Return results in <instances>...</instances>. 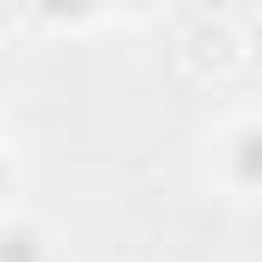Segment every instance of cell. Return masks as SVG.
Segmentation results:
<instances>
[{
  "label": "cell",
  "instance_id": "6da1fadb",
  "mask_svg": "<svg viewBox=\"0 0 262 262\" xmlns=\"http://www.w3.org/2000/svg\"><path fill=\"white\" fill-rule=\"evenodd\" d=\"M226 171L238 189H262V122H244L226 140Z\"/></svg>",
  "mask_w": 262,
  "mask_h": 262
},
{
  "label": "cell",
  "instance_id": "7a4b0ae2",
  "mask_svg": "<svg viewBox=\"0 0 262 262\" xmlns=\"http://www.w3.org/2000/svg\"><path fill=\"white\" fill-rule=\"evenodd\" d=\"M0 262H43V238L31 226H0Z\"/></svg>",
  "mask_w": 262,
  "mask_h": 262
},
{
  "label": "cell",
  "instance_id": "3957f363",
  "mask_svg": "<svg viewBox=\"0 0 262 262\" xmlns=\"http://www.w3.org/2000/svg\"><path fill=\"white\" fill-rule=\"evenodd\" d=\"M37 6H43L49 18H92L104 0H37Z\"/></svg>",
  "mask_w": 262,
  "mask_h": 262
},
{
  "label": "cell",
  "instance_id": "277c9868",
  "mask_svg": "<svg viewBox=\"0 0 262 262\" xmlns=\"http://www.w3.org/2000/svg\"><path fill=\"white\" fill-rule=\"evenodd\" d=\"M6 183H12V177H6V165H0V195H6Z\"/></svg>",
  "mask_w": 262,
  "mask_h": 262
},
{
  "label": "cell",
  "instance_id": "5b68a950",
  "mask_svg": "<svg viewBox=\"0 0 262 262\" xmlns=\"http://www.w3.org/2000/svg\"><path fill=\"white\" fill-rule=\"evenodd\" d=\"M122 6H152V0H122Z\"/></svg>",
  "mask_w": 262,
  "mask_h": 262
}]
</instances>
